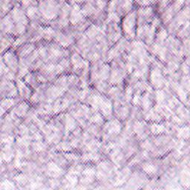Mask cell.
<instances>
[{"label": "cell", "instance_id": "cell-1", "mask_svg": "<svg viewBox=\"0 0 190 190\" xmlns=\"http://www.w3.org/2000/svg\"><path fill=\"white\" fill-rule=\"evenodd\" d=\"M100 106L102 113L106 116L109 115L112 112V103L109 100H102Z\"/></svg>", "mask_w": 190, "mask_h": 190}, {"label": "cell", "instance_id": "cell-2", "mask_svg": "<svg viewBox=\"0 0 190 190\" xmlns=\"http://www.w3.org/2000/svg\"><path fill=\"white\" fill-rule=\"evenodd\" d=\"M107 127L109 129V131L112 133H118L120 131V123L117 120L112 121V122L108 123Z\"/></svg>", "mask_w": 190, "mask_h": 190}, {"label": "cell", "instance_id": "cell-3", "mask_svg": "<svg viewBox=\"0 0 190 190\" xmlns=\"http://www.w3.org/2000/svg\"><path fill=\"white\" fill-rule=\"evenodd\" d=\"M48 170L49 174H50L51 176H58L62 173L61 169L58 167H56L55 164L53 163H49Z\"/></svg>", "mask_w": 190, "mask_h": 190}, {"label": "cell", "instance_id": "cell-4", "mask_svg": "<svg viewBox=\"0 0 190 190\" xmlns=\"http://www.w3.org/2000/svg\"><path fill=\"white\" fill-rule=\"evenodd\" d=\"M28 106L26 105V103L23 102V103L20 104V105L19 106V107L16 109V113L18 115L23 116L24 114H25V112H27V110H28Z\"/></svg>", "mask_w": 190, "mask_h": 190}, {"label": "cell", "instance_id": "cell-5", "mask_svg": "<svg viewBox=\"0 0 190 190\" xmlns=\"http://www.w3.org/2000/svg\"><path fill=\"white\" fill-rule=\"evenodd\" d=\"M164 127L160 125H153L152 126V131L154 133H156V134H159V133H161L163 131Z\"/></svg>", "mask_w": 190, "mask_h": 190}, {"label": "cell", "instance_id": "cell-6", "mask_svg": "<svg viewBox=\"0 0 190 190\" xmlns=\"http://www.w3.org/2000/svg\"><path fill=\"white\" fill-rule=\"evenodd\" d=\"M13 102V100H10V99H7V100H3L2 102V110L3 109H5V110H7L8 108H10Z\"/></svg>", "mask_w": 190, "mask_h": 190}, {"label": "cell", "instance_id": "cell-7", "mask_svg": "<svg viewBox=\"0 0 190 190\" xmlns=\"http://www.w3.org/2000/svg\"><path fill=\"white\" fill-rule=\"evenodd\" d=\"M143 169L147 172V173H153L155 171V167L154 166L151 165V164H145L144 167H143Z\"/></svg>", "mask_w": 190, "mask_h": 190}, {"label": "cell", "instance_id": "cell-8", "mask_svg": "<svg viewBox=\"0 0 190 190\" xmlns=\"http://www.w3.org/2000/svg\"><path fill=\"white\" fill-rule=\"evenodd\" d=\"M83 174H85L86 176H88V177H91V176L94 175V174H95V170L94 169H91V168H90V169H86L85 170H84Z\"/></svg>", "mask_w": 190, "mask_h": 190}, {"label": "cell", "instance_id": "cell-9", "mask_svg": "<svg viewBox=\"0 0 190 190\" xmlns=\"http://www.w3.org/2000/svg\"><path fill=\"white\" fill-rule=\"evenodd\" d=\"M72 118H68L67 122H66V128H67L68 130L71 129L74 126V122H73V120H71Z\"/></svg>", "mask_w": 190, "mask_h": 190}, {"label": "cell", "instance_id": "cell-10", "mask_svg": "<svg viewBox=\"0 0 190 190\" xmlns=\"http://www.w3.org/2000/svg\"><path fill=\"white\" fill-rule=\"evenodd\" d=\"M91 120L93 121L94 123H100L102 121V118L99 114H95V116H93L91 118Z\"/></svg>", "mask_w": 190, "mask_h": 190}, {"label": "cell", "instance_id": "cell-11", "mask_svg": "<svg viewBox=\"0 0 190 190\" xmlns=\"http://www.w3.org/2000/svg\"><path fill=\"white\" fill-rule=\"evenodd\" d=\"M16 181L20 183H25L26 181V177L25 176L23 175V174H20V175L17 176L16 177Z\"/></svg>", "mask_w": 190, "mask_h": 190}]
</instances>
